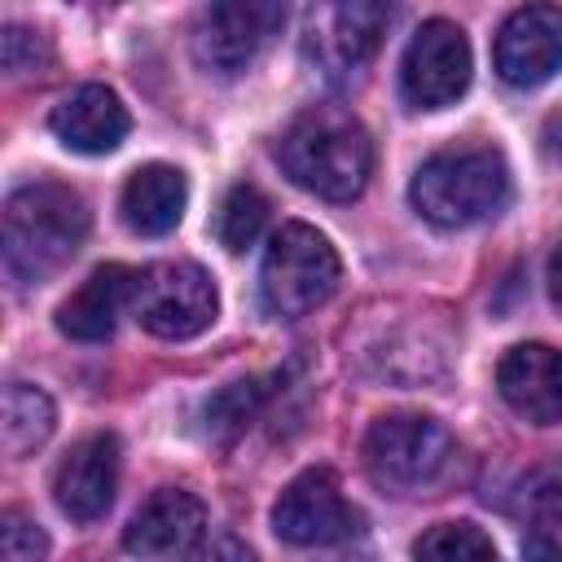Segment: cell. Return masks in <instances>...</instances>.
<instances>
[{
	"label": "cell",
	"mask_w": 562,
	"mask_h": 562,
	"mask_svg": "<svg viewBox=\"0 0 562 562\" xmlns=\"http://www.w3.org/2000/svg\"><path fill=\"white\" fill-rule=\"evenodd\" d=\"M88 237V206L70 184L35 180L9 193L0 215L4 272L22 285H35L66 268Z\"/></svg>",
	"instance_id": "6da1fadb"
},
{
	"label": "cell",
	"mask_w": 562,
	"mask_h": 562,
	"mask_svg": "<svg viewBox=\"0 0 562 562\" xmlns=\"http://www.w3.org/2000/svg\"><path fill=\"white\" fill-rule=\"evenodd\" d=\"M277 158L299 189L329 198V202H351L369 184L373 140L351 110L312 105L281 132Z\"/></svg>",
	"instance_id": "7a4b0ae2"
},
{
	"label": "cell",
	"mask_w": 562,
	"mask_h": 562,
	"mask_svg": "<svg viewBox=\"0 0 562 562\" xmlns=\"http://www.w3.org/2000/svg\"><path fill=\"white\" fill-rule=\"evenodd\" d=\"M408 202L435 228H470L492 220L509 202V167L492 145H452L430 154L413 184Z\"/></svg>",
	"instance_id": "3957f363"
},
{
	"label": "cell",
	"mask_w": 562,
	"mask_h": 562,
	"mask_svg": "<svg viewBox=\"0 0 562 562\" xmlns=\"http://www.w3.org/2000/svg\"><path fill=\"white\" fill-rule=\"evenodd\" d=\"M457 443L443 422L426 413H382L364 430V470L395 496H422L452 470Z\"/></svg>",
	"instance_id": "277c9868"
},
{
	"label": "cell",
	"mask_w": 562,
	"mask_h": 562,
	"mask_svg": "<svg viewBox=\"0 0 562 562\" xmlns=\"http://www.w3.org/2000/svg\"><path fill=\"white\" fill-rule=\"evenodd\" d=\"M342 263L338 250L329 246L325 233H316L312 224H281L263 250V268H259V294L268 303L272 316H307L312 307H321L334 290H338Z\"/></svg>",
	"instance_id": "5b68a950"
},
{
	"label": "cell",
	"mask_w": 562,
	"mask_h": 562,
	"mask_svg": "<svg viewBox=\"0 0 562 562\" xmlns=\"http://www.w3.org/2000/svg\"><path fill=\"white\" fill-rule=\"evenodd\" d=\"M391 9L351 0V4H316L303 22V57L329 83H356L373 61Z\"/></svg>",
	"instance_id": "8992f818"
},
{
	"label": "cell",
	"mask_w": 562,
	"mask_h": 562,
	"mask_svg": "<svg viewBox=\"0 0 562 562\" xmlns=\"http://www.w3.org/2000/svg\"><path fill=\"white\" fill-rule=\"evenodd\" d=\"M220 312L215 281L193 259H162L140 272L136 316L154 338H198Z\"/></svg>",
	"instance_id": "52a82bcc"
},
{
	"label": "cell",
	"mask_w": 562,
	"mask_h": 562,
	"mask_svg": "<svg viewBox=\"0 0 562 562\" xmlns=\"http://www.w3.org/2000/svg\"><path fill=\"white\" fill-rule=\"evenodd\" d=\"M470 88V40L457 22L430 18L413 31L400 61V92L413 110H443Z\"/></svg>",
	"instance_id": "ba28073f"
},
{
	"label": "cell",
	"mask_w": 562,
	"mask_h": 562,
	"mask_svg": "<svg viewBox=\"0 0 562 562\" xmlns=\"http://www.w3.org/2000/svg\"><path fill=\"white\" fill-rule=\"evenodd\" d=\"M272 531L285 544L316 549V544H338L360 531V514L347 505L342 483L329 465H312L285 483V492L272 505Z\"/></svg>",
	"instance_id": "9c48e42d"
},
{
	"label": "cell",
	"mask_w": 562,
	"mask_h": 562,
	"mask_svg": "<svg viewBox=\"0 0 562 562\" xmlns=\"http://www.w3.org/2000/svg\"><path fill=\"white\" fill-rule=\"evenodd\" d=\"M281 22H285V9L263 4V0L206 4L198 13V26H193V53L206 70L237 75L259 57V48L277 35Z\"/></svg>",
	"instance_id": "30bf717a"
},
{
	"label": "cell",
	"mask_w": 562,
	"mask_h": 562,
	"mask_svg": "<svg viewBox=\"0 0 562 562\" xmlns=\"http://www.w3.org/2000/svg\"><path fill=\"white\" fill-rule=\"evenodd\" d=\"M496 75L509 88H536L562 70V9L527 4L505 18L496 31Z\"/></svg>",
	"instance_id": "8fae6325"
},
{
	"label": "cell",
	"mask_w": 562,
	"mask_h": 562,
	"mask_svg": "<svg viewBox=\"0 0 562 562\" xmlns=\"http://www.w3.org/2000/svg\"><path fill=\"white\" fill-rule=\"evenodd\" d=\"M119 487V439L110 430L83 435L53 474V501L70 522H97Z\"/></svg>",
	"instance_id": "7c38bea8"
},
{
	"label": "cell",
	"mask_w": 562,
	"mask_h": 562,
	"mask_svg": "<svg viewBox=\"0 0 562 562\" xmlns=\"http://www.w3.org/2000/svg\"><path fill=\"white\" fill-rule=\"evenodd\" d=\"M206 527V505L189 487H158L123 527V549L132 558H184Z\"/></svg>",
	"instance_id": "4fadbf2b"
},
{
	"label": "cell",
	"mask_w": 562,
	"mask_h": 562,
	"mask_svg": "<svg viewBox=\"0 0 562 562\" xmlns=\"http://www.w3.org/2000/svg\"><path fill=\"white\" fill-rule=\"evenodd\" d=\"M496 391L518 417L536 426L562 422V351L544 342L509 347L496 364Z\"/></svg>",
	"instance_id": "5bb4252c"
},
{
	"label": "cell",
	"mask_w": 562,
	"mask_h": 562,
	"mask_svg": "<svg viewBox=\"0 0 562 562\" xmlns=\"http://www.w3.org/2000/svg\"><path fill=\"white\" fill-rule=\"evenodd\" d=\"M136 290H140V272H132L127 263H101L57 307V329L75 342H105L119 316L127 312V303H136Z\"/></svg>",
	"instance_id": "9a60e30c"
},
{
	"label": "cell",
	"mask_w": 562,
	"mask_h": 562,
	"mask_svg": "<svg viewBox=\"0 0 562 562\" xmlns=\"http://www.w3.org/2000/svg\"><path fill=\"white\" fill-rule=\"evenodd\" d=\"M48 127L75 154H110L123 145L132 119H127V105L105 83H83L53 105Z\"/></svg>",
	"instance_id": "2e32d148"
},
{
	"label": "cell",
	"mask_w": 562,
	"mask_h": 562,
	"mask_svg": "<svg viewBox=\"0 0 562 562\" xmlns=\"http://www.w3.org/2000/svg\"><path fill=\"white\" fill-rule=\"evenodd\" d=\"M184 202H189L184 171L171 167V162H145V167H136L127 176L119 211H123V224L136 237H162V233H171L180 224Z\"/></svg>",
	"instance_id": "e0dca14e"
},
{
	"label": "cell",
	"mask_w": 562,
	"mask_h": 562,
	"mask_svg": "<svg viewBox=\"0 0 562 562\" xmlns=\"http://www.w3.org/2000/svg\"><path fill=\"white\" fill-rule=\"evenodd\" d=\"M53 400L40 386L26 382H9L4 386V422H0V439L9 457H31L48 435H53Z\"/></svg>",
	"instance_id": "ac0fdd59"
},
{
	"label": "cell",
	"mask_w": 562,
	"mask_h": 562,
	"mask_svg": "<svg viewBox=\"0 0 562 562\" xmlns=\"http://www.w3.org/2000/svg\"><path fill=\"white\" fill-rule=\"evenodd\" d=\"M417 562H501L492 536L474 522H435L413 544Z\"/></svg>",
	"instance_id": "d6986e66"
},
{
	"label": "cell",
	"mask_w": 562,
	"mask_h": 562,
	"mask_svg": "<svg viewBox=\"0 0 562 562\" xmlns=\"http://www.w3.org/2000/svg\"><path fill=\"white\" fill-rule=\"evenodd\" d=\"M263 220H268V198L255 184H233L215 211V237L228 250H246L263 233Z\"/></svg>",
	"instance_id": "ffe728a7"
},
{
	"label": "cell",
	"mask_w": 562,
	"mask_h": 562,
	"mask_svg": "<svg viewBox=\"0 0 562 562\" xmlns=\"http://www.w3.org/2000/svg\"><path fill=\"white\" fill-rule=\"evenodd\" d=\"M259 404H263V382L259 378L233 382V386H224V391H215L206 400V430L215 439H233V435H241L250 426V417L259 413Z\"/></svg>",
	"instance_id": "44dd1931"
},
{
	"label": "cell",
	"mask_w": 562,
	"mask_h": 562,
	"mask_svg": "<svg viewBox=\"0 0 562 562\" xmlns=\"http://www.w3.org/2000/svg\"><path fill=\"white\" fill-rule=\"evenodd\" d=\"M48 558V536L40 531L35 518L22 509H4L0 518V562H44Z\"/></svg>",
	"instance_id": "7402d4cb"
},
{
	"label": "cell",
	"mask_w": 562,
	"mask_h": 562,
	"mask_svg": "<svg viewBox=\"0 0 562 562\" xmlns=\"http://www.w3.org/2000/svg\"><path fill=\"white\" fill-rule=\"evenodd\" d=\"M44 61H48V40L40 31H31L22 22H9L0 31V66L9 75H26V70H35Z\"/></svg>",
	"instance_id": "603a6c76"
},
{
	"label": "cell",
	"mask_w": 562,
	"mask_h": 562,
	"mask_svg": "<svg viewBox=\"0 0 562 562\" xmlns=\"http://www.w3.org/2000/svg\"><path fill=\"white\" fill-rule=\"evenodd\" d=\"M522 509L536 518H562V465H540L518 487Z\"/></svg>",
	"instance_id": "cb8c5ba5"
},
{
	"label": "cell",
	"mask_w": 562,
	"mask_h": 562,
	"mask_svg": "<svg viewBox=\"0 0 562 562\" xmlns=\"http://www.w3.org/2000/svg\"><path fill=\"white\" fill-rule=\"evenodd\" d=\"M180 562H255V553L237 536H211V540L193 544Z\"/></svg>",
	"instance_id": "d4e9b609"
},
{
	"label": "cell",
	"mask_w": 562,
	"mask_h": 562,
	"mask_svg": "<svg viewBox=\"0 0 562 562\" xmlns=\"http://www.w3.org/2000/svg\"><path fill=\"white\" fill-rule=\"evenodd\" d=\"M522 562H562V544L549 536H531L522 544Z\"/></svg>",
	"instance_id": "484cf974"
},
{
	"label": "cell",
	"mask_w": 562,
	"mask_h": 562,
	"mask_svg": "<svg viewBox=\"0 0 562 562\" xmlns=\"http://www.w3.org/2000/svg\"><path fill=\"white\" fill-rule=\"evenodd\" d=\"M549 294H553V303L562 307V246L549 255Z\"/></svg>",
	"instance_id": "4316f807"
}]
</instances>
